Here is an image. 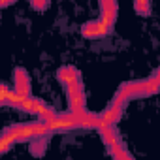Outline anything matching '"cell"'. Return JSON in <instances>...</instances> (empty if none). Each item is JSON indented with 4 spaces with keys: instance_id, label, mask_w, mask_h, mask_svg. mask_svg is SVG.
Instances as JSON below:
<instances>
[{
    "instance_id": "52a82bcc",
    "label": "cell",
    "mask_w": 160,
    "mask_h": 160,
    "mask_svg": "<svg viewBox=\"0 0 160 160\" xmlns=\"http://www.w3.org/2000/svg\"><path fill=\"white\" fill-rule=\"evenodd\" d=\"M13 79H15V85H13V91L25 98L30 96V77L28 73L23 70V68H15L13 72Z\"/></svg>"
},
{
    "instance_id": "ba28073f",
    "label": "cell",
    "mask_w": 160,
    "mask_h": 160,
    "mask_svg": "<svg viewBox=\"0 0 160 160\" xmlns=\"http://www.w3.org/2000/svg\"><path fill=\"white\" fill-rule=\"evenodd\" d=\"M81 34L85 38H91V40H98V38H104L108 36V32L102 28V25L98 21H89L81 27Z\"/></svg>"
},
{
    "instance_id": "7c38bea8",
    "label": "cell",
    "mask_w": 160,
    "mask_h": 160,
    "mask_svg": "<svg viewBox=\"0 0 160 160\" xmlns=\"http://www.w3.org/2000/svg\"><path fill=\"white\" fill-rule=\"evenodd\" d=\"M13 145H15V143H13L10 138H6V136L0 134V154L6 152V151H10V147H13Z\"/></svg>"
},
{
    "instance_id": "5b68a950",
    "label": "cell",
    "mask_w": 160,
    "mask_h": 160,
    "mask_svg": "<svg viewBox=\"0 0 160 160\" xmlns=\"http://www.w3.org/2000/svg\"><path fill=\"white\" fill-rule=\"evenodd\" d=\"M2 136L10 138L13 143H17V141H27V139H34L32 122H30V124H13V126L6 128V130L2 132Z\"/></svg>"
},
{
    "instance_id": "9c48e42d",
    "label": "cell",
    "mask_w": 160,
    "mask_h": 160,
    "mask_svg": "<svg viewBox=\"0 0 160 160\" xmlns=\"http://www.w3.org/2000/svg\"><path fill=\"white\" fill-rule=\"evenodd\" d=\"M100 136H102V139H104V143H106L108 147L113 145L115 141H119L115 128H102V130H100Z\"/></svg>"
},
{
    "instance_id": "8fae6325",
    "label": "cell",
    "mask_w": 160,
    "mask_h": 160,
    "mask_svg": "<svg viewBox=\"0 0 160 160\" xmlns=\"http://www.w3.org/2000/svg\"><path fill=\"white\" fill-rule=\"evenodd\" d=\"M119 6L117 2H100V12L102 13H117Z\"/></svg>"
},
{
    "instance_id": "4fadbf2b",
    "label": "cell",
    "mask_w": 160,
    "mask_h": 160,
    "mask_svg": "<svg viewBox=\"0 0 160 160\" xmlns=\"http://www.w3.org/2000/svg\"><path fill=\"white\" fill-rule=\"evenodd\" d=\"M32 8H34V10L43 12V10H47V8H49V2H45V0H43V2H36V0H34V2H32Z\"/></svg>"
},
{
    "instance_id": "7a4b0ae2",
    "label": "cell",
    "mask_w": 160,
    "mask_h": 160,
    "mask_svg": "<svg viewBox=\"0 0 160 160\" xmlns=\"http://www.w3.org/2000/svg\"><path fill=\"white\" fill-rule=\"evenodd\" d=\"M45 126L49 132H68L73 128H79V115H55L53 119L45 121Z\"/></svg>"
},
{
    "instance_id": "6da1fadb",
    "label": "cell",
    "mask_w": 160,
    "mask_h": 160,
    "mask_svg": "<svg viewBox=\"0 0 160 160\" xmlns=\"http://www.w3.org/2000/svg\"><path fill=\"white\" fill-rule=\"evenodd\" d=\"M158 91V77H156V72L151 79L147 81H128V83H122L115 94V100H119L121 104H126L128 100L132 98H141V96H149V94H154Z\"/></svg>"
},
{
    "instance_id": "3957f363",
    "label": "cell",
    "mask_w": 160,
    "mask_h": 160,
    "mask_svg": "<svg viewBox=\"0 0 160 160\" xmlns=\"http://www.w3.org/2000/svg\"><path fill=\"white\" fill-rule=\"evenodd\" d=\"M68 106H70V113H72V115H79V113L87 111V109H85L87 98H85L83 83H79V85L68 89Z\"/></svg>"
},
{
    "instance_id": "30bf717a",
    "label": "cell",
    "mask_w": 160,
    "mask_h": 160,
    "mask_svg": "<svg viewBox=\"0 0 160 160\" xmlns=\"http://www.w3.org/2000/svg\"><path fill=\"white\" fill-rule=\"evenodd\" d=\"M134 8H136V12L139 15H149L151 13V4L147 2V0H138V2L134 4Z\"/></svg>"
},
{
    "instance_id": "8992f818",
    "label": "cell",
    "mask_w": 160,
    "mask_h": 160,
    "mask_svg": "<svg viewBox=\"0 0 160 160\" xmlns=\"http://www.w3.org/2000/svg\"><path fill=\"white\" fill-rule=\"evenodd\" d=\"M57 77H58V81H60L66 89L83 83V81H81V73H79V70L73 68V66H62V68L57 72Z\"/></svg>"
},
{
    "instance_id": "277c9868",
    "label": "cell",
    "mask_w": 160,
    "mask_h": 160,
    "mask_svg": "<svg viewBox=\"0 0 160 160\" xmlns=\"http://www.w3.org/2000/svg\"><path fill=\"white\" fill-rule=\"evenodd\" d=\"M122 109H124V104H121L119 100L113 98V102L109 104V108L100 115V124L102 128H115V124L119 122L121 115H122ZM100 128V130H102Z\"/></svg>"
}]
</instances>
